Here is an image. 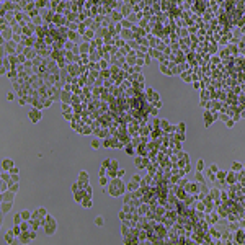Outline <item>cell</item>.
I'll list each match as a JSON object with an SVG mask.
<instances>
[{
	"mask_svg": "<svg viewBox=\"0 0 245 245\" xmlns=\"http://www.w3.org/2000/svg\"><path fill=\"white\" fill-rule=\"evenodd\" d=\"M56 229H57V224H56V219L52 217V216H46L44 217V230H46V234L48 235H54Z\"/></svg>",
	"mask_w": 245,
	"mask_h": 245,
	"instance_id": "6da1fadb",
	"label": "cell"
},
{
	"mask_svg": "<svg viewBox=\"0 0 245 245\" xmlns=\"http://www.w3.org/2000/svg\"><path fill=\"white\" fill-rule=\"evenodd\" d=\"M108 191H109V195H113V196L121 195V193L124 191V186H123L121 178H113L111 180V186L108 188Z\"/></svg>",
	"mask_w": 245,
	"mask_h": 245,
	"instance_id": "7a4b0ae2",
	"label": "cell"
},
{
	"mask_svg": "<svg viewBox=\"0 0 245 245\" xmlns=\"http://www.w3.org/2000/svg\"><path fill=\"white\" fill-rule=\"evenodd\" d=\"M13 198H15V193L11 190H7V191H3L2 193V201H10V203H13Z\"/></svg>",
	"mask_w": 245,
	"mask_h": 245,
	"instance_id": "3957f363",
	"label": "cell"
},
{
	"mask_svg": "<svg viewBox=\"0 0 245 245\" xmlns=\"http://www.w3.org/2000/svg\"><path fill=\"white\" fill-rule=\"evenodd\" d=\"M88 181H90V176H88V173L85 172V170H82L80 173H78V183H82V185H87Z\"/></svg>",
	"mask_w": 245,
	"mask_h": 245,
	"instance_id": "277c9868",
	"label": "cell"
},
{
	"mask_svg": "<svg viewBox=\"0 0 245 245\" xmlns=\"http://www.w3.org/2000/svg\"><path fill=\"white\" fill-rule=\"evenodd\" d=\"M13 167H15V163H13V160H11V158H5V160L2 162V168L5 170V172H10Z\"/></svg>",
	"mask_w": 245,
	"mask_h": 245,
	"instance_id": "5b68a950",
	"label": "cell"
},
{
	"mask_svg": "<svg viewBox=\"0 0 245 245\" xmlns=\"http://www.w3.org/2000/svg\"><path fill=\"white\" fill-rule=\"evenodd\" d=\"M29 118H31L33 123H38V121L41 119V111H39V109H31V111H29Z\"/></svg>",
	"mask_w": 245,
	"mask_h": 245,
	"instance_id": "8992f818",
	"label": "cell"
},
{
	"mask_svg": "<svg viewBox=\"0 0 245 245\" xmlns=\"http://www.w3.org/2000/svg\"><path fill=\"white\" fill-rule=\"evenodd\" d=\"M11 209V203L10 201H2V212L7 214V212Z\"/></svg>",
	"mask_w": 245,
	"mask_h": 245,
	"instance_id": "52a82bcc",
	"label": "cell"
},
{
	"mask_svg": "<svg viewBox=\"0 0 245 245\" xmlns=\"http://www.w3.org/2000/svg\"><path fill=\"white\" fill-rule=\"evenodd\" d=\"M95 225H97V227H103L105 225V217L103 216H97V217H95Z\"/></svg>",
	"mask_w": 245,
	"mask_h": 245,
	"instance_id": "ba28073f",
	"label": "cell"
},
{
	"mask_svg": "<svg viewBox=\"0 0 245 245\" xmlns=\"http://www.w3.org/2000/svg\"><path fill=\"white\" fill-rule=\"evenodd\" d=\"M92 198H88V196H85V199H82V206L83 207H92Z\"/></svg>",
	"mask_w": 245,
	"mask_h": 245,
	"instance_id": "9c48e42d",
	"label": "cell"
},
{
	"mask_svg": "<svg viewBox=\"0 0 245 245\" xmlns=\"http://www.w3.org/2000/svg\"><path fill=\"white\" fill-rule=\"evenodd\" d=\"M13 237H15V232H13V230H8L5 234V242H10L11 244V242H13Z\"/></svg>",
	"mask_w": 245,
	"mask_h": 245,
	"instance_id": "30bf717a",
	"label": "cell"
},
{
	"mask_svg": "<svg viewBox=\"0 0 245 245\" xmlns=\"http://www.w3.org/2000/svg\"><path fill=\"white\" fill-rule=\"evenodd\" d=\"M137 188H139V183H137V181H134V180H132L129 185H127V190H129V191H136Z\"/></svg>",
	"mask_w": 245,
	"mask_h": 245,
	"instance_id": "8fae6325",
	"label": "cell"
},
{
	"mask_svg": "<svg viewBox=\"0 0 245 245\" xmlns=\"http://www.w3.org/2000/svg\"><path fill=\"white\" fill-rule=\"evenodd\" d=\"M21 216H23V221H31V216H33V212H29V211H25L21 212Z\"/></svg>",
	"mask_w": 245,
	"mask_h": 245,
	"instance_id": "7c38bea8",
	"label": "cell"
},
{
	"mask_svg": "<svg viewBox=\"0 0 245 245\" xmlns=\"http://www.w3.org/2000/svg\"><path fill=\"white\" fill-rule=\"evenodd\" d=\"M204 170V162L203 160H198V163H196V172H203Z\"/></svg>",
	"mask_w": 245,
	"mask_h": 245,
	"instance_id": "4fadbf2b",
	"label": "cell"
},
{
	"mask_svg": "<svg viewBox=\"0 0 245 245\" xmlns=\"http://www.w3.org/2000/svg\"><path fill=\"white\" fill-rule=\"evenodd\" d=\"M13 222H15V224H21V222H23V216H21V212H20V214H16L15 217H13Z\"/></svg>",
	"mask_w": 245,
	"mask_h": 245,
	"instance_id": "5bb4252c",
	"label": "cell"
},
{
	"mask_svg": "<svg viewBox=\"0 0 245 245\" xmlns=\"http://www.w3.org/2000/svg\"><path fill=\"white\" fill-rule=\"evenodd\" d=\"M232 170H234V172H240V170H242V163L234 162V163H232Z\"/></svg>",
	"mask_w": 245,
	"mask_h": 245,
	"instance_id": "9a60e30c",
	"label": "cell"
},
{
	"mask_svg": "<svg viewBox=\"0 0 245 245\" xmlns=\"http://www.w3.org/2000/svg\"><path fill=\"white\" fill-rule=\"evenodd\" d=\"M18 188H20V185H18V183H13V181H11V185L8 186V190H11L13 193H16V191H18Z\"/></svg>",
	"mask_w": 245,
	"mask_h": 245,
	"instance_id": "2e32d148",
	"label": "cell"
},
{
	"mask_svg": "<svg viewBox=\"0 0 245 245\" xmlns=\"http://www.w3.org/2000/svg\"><path fill=\"white\" fill-rule=\"evenodd\" d=\"M100 146H101V144H100V139H93V141H92V147L95 149V150L100 149Z\"/></svg>",
	"mask_w": 245,
	"mask_h": 245,
	"instance_id": "e0dca14e",
	"label": "cell"
},
{
	"mask_svg": "<svg viewBox=\"0 0 245 245\" xmlns=\"http://www.w3.org/2000/svg\"><path fill=\"white\" fill-rule=\"evenodd\" d=\"M100 185H101V186H106V185H108V178H106V175L100 176Z\"/></svg>",
	"mask_w": 245,
	"mask_h": 245,
	"instance_id": "ac0fdd59",
	"label": "cell"
},
{
	"mask_svg": "<svg viewBox=\"0 0 245 245\" xmlns=\"http://www.w3.org/2000/svg\"><path fill=\"white\" fill-rule=\"evenodd\" d=\"M209 172H211V173H217V172H219V167L216 165V163H212L211 167H209Z\"/></svg>",
	"mask_w": 245,
	"mask_h": 245,
	"instance_id": "d6986e66",
	"label": "cell"
},
{
	"mask_svg": "<svg viewBox=\"0 0 245 245\" xmlns=\"http://www.w3.org/2000/svg\"><path fill=\"white\" fill-rule=\"evenodd\" d=\"M109 168H114V170L119 168V163H118V160H111V165H109Z\"/></svg>",
	"mask_w": 245,
	"mask_h": 245,
	"instance_id": "ffe728a7",
	"label": "cell"
},
{
	"mask_svg": "<svg viewBox=\"0 0 245 245\" xmlns=\"http://www.w3.org/2000/svg\"><path fill=\"white\" fill-rule=\"evenodd\" d=\"M144 163H146V162H142V160H141L139 157H136V167H137V168H141V167L144 165Z\"/></svg>",
	"mask_w": 245,
	"mask_h": 245,
	"instance_id": "44dd1931",
	"label": "cell"
},
{
	"mask_svg": "<svg viewBox=\"0 0 245 245\" xmlns=\"http://www.w3.org/2000/svg\"><path fill=\"white\" fill-rule=\"evenodd\" d=\"M10 180L13 181V183H18V180H20V178H18V173H13V175H10Z\"/></svg>",
	"mask_w": 245,
	"mask_h": 245,
	"instance_id": "7402d4cb",
	"label": "cell"
},
{
	"mask_svg": "<svg viewBox=\"0 0 245 245\" xmlns=\"http://www.w3.org/2000/svg\"><path fill=\"white\" fill-rule=\"evenodd\" d=\"M196 181H199V183H203V181H204V178H203L201 172H198V173H196Z\"/></svg>",
	"mask_w": 245,
	"mask_h": 245,
	"instance_id": "603a6c76",
	"label": "cell"
},
{
	"mask_svg": "<svg viewBox=\"0 0 245 245\" xmlns=\"http://www.w3.org/2000/svg\"><path fill=\"white\" fill-rule=\"evenodd\" d=\"M185 127H186V126H185V123H180V124H178V131L181 132V134L185 132Z\"/></svg>",
	"mask_w": 245,
	"mask_h": 245,
	"instance_id": "cb8c5ba5",
	"label": "cell"
},
{
	"mask_svg": "<svg viewBox=\"0 0 245 245\" xmlns=\"http://www.w3.org/2000/svg\"><path fill=\"white\" fill-rule=\"evenodd\" d=\"M106 173H108V172H106V168H105V167H101V168H100V172H98V175H100V176H103V175H106Z\"/></svg>",
	"mask_w": 245,
	"mask_h": 245,
	"instance_id": "d4e9b609",
	"label": "cell"
},
{
	"mask_svg": "<svg viewBox=\"0 0 245 245\" xmlns=\"http://www.w3.org/2000/svg\"><path fill=\"white\" fill-rule=\"evenodd\" d=\"M225 176H227V173H225V172H221V170L217 172V178H225Z\"/></svg>",
	"mask_w": 245,
	"mask_h": 245,
	"instance_id": "484cf974",
	"label": "cell"
},
{
	"mask_svg": "<svg viewBox=\"0 0 245 245\" xmlns=\"http://www.w3.org/2000/svg\"><path fill=\"white\" fill-rule=\"evenodd\" d=\"M29 222H31V227H33V229H38V227H39L38 221H29Z\"/></svg>",
	"mask_w": 245,
	"mask_h": 245,
	"instance_id": "4316f807",
	"label": "cell"
},
{
	"mask_svg": "<svg viewBox=\"0 0 245 245\" xmlns=\"http://www.w3.org/2000/svg\"><path fill=\"white\" fill-rule=\"evenodd\" d=\"M118 216H119V219H121V221H124V219H126V211H121L119 214H118Z\"/></svg>",
	"mask_w": 245,
	"mask_h": 245,
	"instance_id": "83f0119b",
	"label": "cell"
},
{
	"mask_svg": "<svg viewBox=\"0 0 245 245\" xmlns=\"http://www.w3.org/2000/svg\"><path fill=\"white\" fill-rule=\"evenodd\" d=\"M132 180H134V181H137V183H139V181H142L141 175H134V176H132Z\"/></svg>",
	"mask_w": 245,
	"mask_h": 245,
	"instance_id": "f1b7e54d",
	"label": "cell"
},
{
	"mask_svg": "<svg viewBox=\"0 0 245 245\" xmlns=\"http://www.w3.org/2000/svg\"><path fill=\"white\" fill-rule=\"evenodd\" d=\"M124 176V170H119L118 168V178H123Z\"/></svg>",
	"mask_w": 245,
	"mask_h": 245,
	"instance_id": "f546056e",
	"label": "cell"
},
{
	"mask_svg": "<svg viewBox=\"0 0 245 245\" xmlns=\"http://www.w3.org/2000/svg\"><path fill=\"white\" fill-rule=\"evenodd\" d=\"M225 124H227V127H232V126H234V121H232V119H227V121H225Z\"/></svg>",
	"mask_w": 245,
	"mask_h": 245,
	"instance_id": "4dcf8cb0",
	"label": "cell"
},
{
	"mask_svg": "<svg viewBox=\"0 0 245 245\" xmlns=\"http://www.w3.org/2000/svg\"><path fill=\"white\" fill-rule=\"evenodd\" d=\"M8 173H10V175H13V173H18V168H16V167H13V168H11L10 172H8Z\"/></svg>",
	"mask_w": 245,
	"mask_h": 245,
	"instance_id": "1f68e13d",
	"label": "cell"
},
{
	"mask_svg": "<svg viewBox=\"0 0 245 245\" xmlns=\"http://www.w3.org/2000/svg\"><path fill=\"white\" fill-rule=\"evenodd\" d=\"M129 201H131V196L127 195V196H126V198H124V204H127V203H129Z\"/></svg>",
	"mask_w": 245,
	"mask_h": 245,
	"instance_id": "d6a6232c",
	"label": "cell"
},
{
	"mask_svg": "<svg viewBox=\"0 0 245 245\" xmlns=\"http://www.w3.org/2000/svg\"><path fill=\"white\" fill-rule=\"evenodd\" d=\"M7 98H8V100H13V98H15V95H13V93H8V95H7Z\"/></svg>",
	"mask_w": 245,
	"mask_h": 245,
	"instance_id": "836d02e7",
	"label": "cell"
},
{
	"mask_svg": "<svg viewBox=\"0 0 245 245\" xmlns=\"http://www.w3.org/2000/svg\"><path fill=\"white\" fill-rule=\"evenodd\" d=\"M160 106H162V103H160V101L157 100V101H155V108H160Z\"/></svg>",
	"mask_w": 245,
	"mask_h": 245,
	"instance_id": "e575fe53",
	"label": "cell"
}]
</instances>
